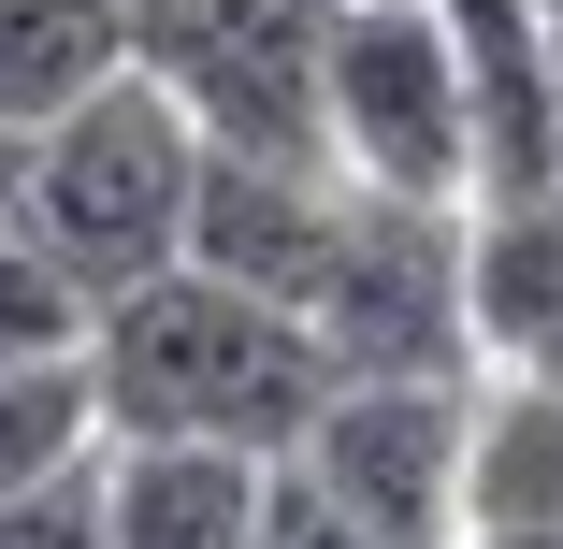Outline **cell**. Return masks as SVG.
Returning <instances> with one entry per match:
<instances>
[{
  "instance_id": "ac0fdd59",
  "label": "cell",
  "mask_w": 563,
  "mask_h": 549,
  "mask_svg": "<svg viewBox=\"0 0 563 549\" xmlns=\"http://www.w3.org/2000/svg\"><path fill=\"white\" fill-rule=\"evenodd\" d=\"M534 15H549V87H563V0H534Z\"/></svg>"
},
{
  "instance_id": "8fae6325",
  "label": "cell",
  "mask_w": 563,
  "mask_h": 549,
  "mask_svg": "<svg viewBox=\"0 0 563 549\" xmlns=\"http://www.w3.org/2000/svg\"><path fill=\"white\" fill-rule=\"evenodd\" d=\"M261 477L275 463H246V449H101V535L117 549H246Z\"/></svg>"
},
{
  "instance_id": "52a82bcc",
  "label": "cell",
  "mask_w": 563,
  "mask_h": 549,
  "mask_svg": "<svg viewBox=\"0 0 563 549\" xmlns=\"http://www.w3.org/2000/svg\"><path fill=\"white\" fill-rule=\"evenodd\" d=\"M362 188L332 160H246V145H202V188H188V261L232 275L261 304H318L332 246H347Z\"/></svg>"
},
{
  "instance_id": "2e32d148",
  "label": "cell",
  "mask_w": 563,
  "mask_h": 549,
  "mask_svg": "<svg viewBox=\"0 0 563 549\" xmlns=\"http://www.w3.org/2000/svg\"><path fill=\"white\" fill-rule=\"evenodd\" d=\"M246 549H376V535L332 506L303 463H275V477H261V535H246Z\"/></svg>"
},
{
  "instance_id": "30bf717a",
  "label": "cell",
  "mask_w": 563,
  "mask_h": 549,
  "mask_svg": "<svg viewBox=\"0 0 563 549\" xmlns=\"http://www.w3.org/2000/svg\"><path fill=\"white\" fill-rule=\"evenodd\" d=\"M463 304H477V362H549L563 348V188L463 202Z\"/></svg>"
},
{
  "instance_id": "277c9868",
  "label": "cell",
  "mask_w": 563,
  "mask_h": 549,
  "mask_svg": "<svg viewBox=\"0 0 563 549\" xmlns=\"http://www.w3.org/2000/svg\"><path fill=\"white\" fill-rule=\"evenodd\" d=\"M131 73L188 101L202 145L246 160H332L318 73H332V0H131Z\"/></svg>"
},
{
  "instance_id": "5b68a950",
  "label": "cell",
  "mask_w": 563,
  "mask_h": 549,
  "mask_svg": "<svg viewBox=\"0 0 563 549\" xmlns=\"http://www.w3.org/2000/svg\"><path fill=\"white\" fill-rule=\"evenodd\" d=\"M318 348L332 376H477V304H463V202H390L362 188L347 246L318 275Z\"/></svg>"
},
{
  "instance_id": "ba28073f",
  "label": "cell",
  "mask_w": 563,
  "mask_h": 549,
  "mask_svg": "<svg viewBox=\"0 0 563 549\" xmlns=\"http://www.w3.org/2000/svg\"><path fill=\"white\" fill-rule=\"evenodd\" d=\"M448 44H463L477 202H492V188H563V87H549V15H534V0H448Z\"/></svg>"
},
{
  "instance_id": "5bb4252c",
  "label": "cell",
  "mask_w": 563,
  "mask_h": 549,
  "mask_svg": "<svg viewBox=\"0 0 563 549\" xmlns=\"http://www.w3.org/2000/svg\"><path fill=\"white\" fill-rule=\"evenodd\" d=\"M87 289L30 246V217H15V232H0V362H58V348H87Z\"/></svg>"
},
{
  "instance_id": "7a4b0ae2",
  "label": "cell",
  "mask_w": 563,
  "mask_h": 549,
  "mask_svg": "<svg viewBox=\"0 0 563 549\" xmlns=\"http://www.w3.org/2000/svg\"><path fill=\"white\" fill-rule=\"evenodd\" d=\"M188 188H202L188 101L159 73H117V87H87L58 131H30V246L87 304H117V289L188 261Z\"/></svg>"
},
{
  "instance_id": "4fadbf2b",
  "label": "cell",
  "mask_w": 563,
  "mask_h": 549,
  "mask_svg": "<svg viewBox=\"0 0 563 549\" xmlns=\"http://www.w3.org/2000/svg\"><path fill=\"white\" fill-rule=\"evenodd\" d=\"M73 463H101V376H87V348L0 362V506L44 492V477H73Z\"/></svg>"
},
{
  "instance_id": "7c38bea8",
  "label": "cell",
  "mask_w": 563,
  "mask_h": 549,
  "mask_svg": "<svg viewBox=\"0 0 563 549\" xmlns=\"http://www.w3.org/2000/svg\"><path fill=\"white\" fill-rule=\"evenodd\" d=\"M131 73V0H0V131H58Z\"/></svg>"
},
{
  "instance_id": "8992f818",
  "label": "cell",
  "mask_w": 563,
  "mask_h": 549,
  "mask_svg": "<svg viewBox=\"0 0 563 549\" xmlns=\"http://www.w3.org/2000/svg\"><path fill=\"white\" fill-rule=\"evenodd\" d=\"M463 433H477V376H332L289 463L376 549H448L463 535Z\"/></svg>"
},
{
  "instance_id": "9a60e30c",
  "label": "cell",
  "mask_w": 563,
  "mask_h": 549,
  "mask_svg": "<svg viewBox=\"0 0 563 549\" xmlns=\"http://www.w3.org/2000/svg\"><path fill=\"white\" fill-rule=\"evenodd\" d=\"M0 549H117V535H101V463L15 492V506H0Z\"/></svg>"
},
{
  "instance_id": "6da1fadb",
  "label": "cell",
  "mask_w": 563,
  "mask_h": 549,
  "mask_svg": "<svg viewBox=\"0 0 563 549\" xmlns=\"http://www.w3.org/2000/svg\"><path fill=\"white\" fill-rule=\"evenodd\" d=\"M87 376H101V449H246L289 463L303 419L332 405V348L303 304H261L232 275H145L87 318Z\"/></svg>"
},
{
  "instance_id": "3957f363",
  "label": "cell",
  "mask_w": 563,
  "mask_h": 549,
  "mask_svg": "<svg viewBox=\"0 0 563 549\" xmlns=\"http://www.w3.org/2000/svg\"><path fill=\"white\" fill-rule=\"evenodd\" d=\"M318 131H332V174H347V188L477 202V131H463V44H448V0H332Z\"/></svg>"
},
{
  "instance_id": "e0dca14e",
  "label": "cell",
  "mask_w": 563,
  "mask_h": 549,
  "mask_svg": "<svg viewBox=\"0 0 563 549\" xmlns=\"http://www.w3.org/2000/svg\"><path fill=\"white\" fill-rule=\"evenodd\" d=\"M30 217V131H0V232Z\"/></svg>"
},
{
  "instance_id": "9c48e42d",
  "label": "cell",
  "mask_w": 563,
  "mask_h": 549,
  "mask_svg": "<svg viewBox=\"0 0 563 549\" xmlns=\"http://www.w3.org/2000/svg\"><path fill=\"white\" fill-rule=\"evenodd\" d=\"M463 535H563V348L549 362H477Z\"/></svg>"
}]
</instances>
